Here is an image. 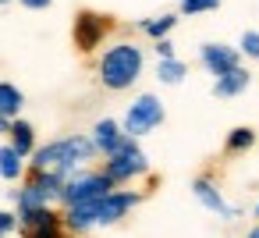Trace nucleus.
<instances>
[{"label":"nucleus","instance_id":"nucleus-1","mask_svg":"<svg viewBox=\"0 0 259 238\" xmlns=\"http://www.w3.org/2000/svg\"><path fill=\"white\" fill-rule=\"evenodd\" d=\"M96 153L100 149H96L93 139H85V135H64V139L47 142V146H39L32 153V171H57V174L68 178V174H75L78 164L93 160Z\"/></svg>","mask_w":259,"mask_h":238},{"label":"nucleus","instance_id":"nucleus-2","mask_svg":"<svg viewBox=\"0 0 259 238\" xmlns=\"http://www.w3.org/2000/svg\"><path fill=\"white\" fill-rule=\"evenodd\" d=\"M142 50L135 43H114L103 57H100V82L114 93L121 89H132L142 75Z\"/></svg>","mask_w":259,"mask_h":238},{"label":"nucleus","instance_id":"nucleus-3","mask_svg":"<svg viewBox=\"0 0 259 238\" xmlns=\"http://www.w3.org/2000/svg\"><path fill=\"white\" fill-rule=\"evenodd\" d=\"M107 192H114V178L107 171H78V174H68L64 178V188H61V203L71 206V203H89V199H103Z\"/></svg>","mask_w":259,"mask_h":238},{"label":"nucleus","instance_id":"nucleus-4","mask_svg":"<svg viewBox=\"0 0 259 238\" xmlns=\"http://www.w3.org/2000/svg\"><path fill=\"white\" fill-rule=\"evenodd\" d=\"M61 188H64V174H57V171H32V181L25 188H11V199L18 203V210L50 206L54 199H61Z\"/></svg>","mask_w":259,"mask_h":238},{"label":"nucleus","instance_id":"nucleus-5","mask_svg":"<svg viewBox=\"0 0 259 238\" xmlns=\"http://www.w3.org/2000/svg\"><path fill=\"white\" fill-rule=\"evenodd\" d=\"M18 231L25 238H64V213L50 210V206H32V210H18Z\"/></svg>","mask_w":259,"mask_h":238},{"label":"nucleus","instance_id":"nucleus-6","mask_svg":"<svg viewBox=\"0 0 259 238\" xmlns=\"http://www.w3.org/2000/svg\"><path fill=\"white\" fill-rule=\"evenodd\" d=\"M103 171L114 178V185H121V181H132V178H139V174H146L149 171V160H146V153L139 149V142H135V135L114 153V156H107V164H103Z\"/></svg>","mask_w":259,"mask_h":238},{"label":"nucleus","instance_id":"nucleus-7","mask_svg":"<svg viewBox=\"0 0 259 238\" xmlns=\"http://www.w3.org/2000/svg\"><path fill=\"white\" fill-rule=\"evenodd\" d=\"M163 125V103L153 96V93H142L132 107H128V114H124V132L128 135H149L153 128H160Z\"/></svg>","mask_w":259,"mask_h":238},{"label":"nucleus","instance_id":"nucleus-8","mask_svg":"<svg viewBox=\"0 0 259 238\" xmlns=\"http://www.w3.org/2000/svg\"><path fill=\"white\" fill-rule=\"evenodd\" d=\"M107 29H110V18H107V15H96V11H82V15L75 18V47H78L82 54L96 50V47L103 43Z\"/></svg>","mask_w":259,"mask_h":238},{"label":"nucleus","instance_id":"nucleus-9","mask_svg":"<svg viewBox=\"0 0 259 238\" xmlns=\"http://www.w3.org/2000/svg\"><path fill=\"white\" fill-rule=\"evenodd\" d=\"M199 61H202V68L209 71V75H227L231 68H238L241 64V50H234V47H224V43H202V50H199Z\"/></svg>","mask_w":259,"mask_h":238},{"label":"nucleus","instance_id":"nucleus-10","mask_svg":"<svg viewBox=\"0 0 259 238\" xmlns=\"http://www.w3.org/2000/svg\"><path fill=\"white\" fill-rule=\"evenodd\" d=\"M142 203V195L139 192H121V188H114V192H107L103 199H100V224L107 227V224H117L128 210H135Z\"/></svg>","mask_w":259,"mask_h":238},{"label":"nucleus","instance_id":"nucleus-11","mask_svg":"<svg viewBox=\"0 0 259 238\" xmlns=\"http://www.w3.org/2000/svg\"><path fill=\"white\" fill-rule=\"evenodd\" d=\"M128 139H132V135L124 132V125H117L114 117H103V121H96V128H93V142H96V149H100L103 156H114Z\"/></svg>","mask_w":259,"mask_h":238},{"label":"nucleus","instance_id":"nucleus-12","mask_svg":"<svg viewBox=\"0 0 259 238\" xmlns=\"http://www.w3.org/2000/svg\"><path fill=\"white\" fill-rule=\"evenodd\" d=\"M192 192H195V199H199L206 210H213L217 217H224V220H234V217H238V210H234L231 203H224L220 188H217L209 178H195V181H192Z\"/></svg>","mask_w":259,"mask_h":238},{"label":"nucleus","instance_id":"nucleus-13","mask_svg":"<svg viewBox=\"0 0 259 238\" xmlns=\"http://www.w3.org/2000/svg\"><path fill=\"white\" fill-rule=\"evenodd\" d=\"M100 224V199H89V203H71L64 210V227L71 234H85L89 227Z\"/></svg>","mask_w":259,"mask_h":238},{"label":"nucleus","instance_id":"nucleus-14","mask_svg":"<svg viewBox=\"0 0 259 238\" xmlns=\"http://www.w3.org/2000/svg\"><path fill=\"white\" fill-rule=\"evenodd\" d=\"M248 82H252V75L238 64V68H231L227 75H220L217 82H213V96H220V100H231V96H241L245 89H248Z\"/></svg>","mask_w":259,"mask_h":238},{"label":"nucleus","instance_id":"nucleus-15","mask_svg":"<svg viewBox=\"0 0 259 238\" xmlns=\"http://www.w3.org/2000/svg\"><path fill=\"white\" fill-rule=\"evenodd\" d=\"M8 135H11V146L22 153V156H32L36 153V128L29 125V121H11V128H8Z\"/></svg>","mask_w":259,"mask_h":238},{"label":"nucleus","instance_id":"nucleus-16","mask_svg":"<svg viewBox=\"0 0 259 238\" xmlns=\"http://www.w3.org/2000/svg\"><path fill=\"white\" fill-rule=\"evenodd\" d=\"M22 171H25V156H22L15 146H0V178L18 181Z\"/></svg>","mask_w":259,"mask_h":238},{"label":"nucleus","instance_id":"nucleus-17","mask_svg":"<svg viewBox=\"0 0 259 238\" xmlns=\"http://www.w3.org/2000/svg\"><path fill=\"white\" fill-rule=\"evenodd\" d=\"M22 103H25V96H22V89H18V86L0 82V114H4V117H18Z\"/></svg>","mask_w":259,"mask_h":238},{"label":"nucleus","instance_id":"nucleus-18","mask_svg":"<svg viewBox=\"0 0 259 238\" xmlns=\"http://www.w3.org/2000/svg\"><path fill=\"white\" fill-rule=\"evenodd\" d=\"M185 75H188V68H185V61H178V57H163V61L156 64V78H160L163 86H178V82H185Z\"/></svg>","mask_w":259,"mask_h":238},{"label":"nucleus","instance_id":"nucleus-19","mask_svg":"<svg viewBox=\"0 0 259 238\" xmlns=\"http://www.w3.org/2000/svg\"><path fill=\"white\" fill-rule=\"evenodd\" d=\"M178 25V18L174 15H160V18H149V22H142L139 29L149 36V39H163V36H170V29Z\"/></svg>","mask_w":259,"mask_h":238},{"label":"nucleus","instance_id":"nucleus-20","mask_svg":"<svg viewBox=\"0 0 259 238\" xmlns=\"http://www.w3.org/2000/svg\"><path fill=\"white\" fill-rule=\"evenodd\" d=\"M255 146V132L252 128H234L231 135H227V142H224V149L234 156V153H245V149H252Z\"/></svg>","mask_w":259,"mask_h":238},{"label":"nucleus","instance_id":"nucleus-21","mask_svg":"<svg viewBox=\"0 0 259 238\" xmlns=\"http://www.w3.org/2000/svg\"><path fill=\"white\" fill-rule=\"evenodd\" d=\"M224 0H181V15H202V11H217Z\"/></svg>","mask_w":259,"mask_h":238},{"label":"nucleus","instance_id":"nucleus-22","mask_svg":"<svg viewBox=\"0 0 259 238\" xmlns=\"http://www.w3.org/2000/svg\"><path fill=\"white\" fill-rule=\"evenodd\" d=\"M238 50L245 54V57H252V61H259V32H241V43H238Z\"/></svg>","mask_w":259,"mask_h":238},{"label":"nucleus","instance_id":"nucleus-23","mask_svg":"<svg viewBox=\"0 0 259 238\" xmlns=\"http://www.w3.org/2000/svg\"><path fill=\"white\" fill-rule=\"evenodd\" d=\"M15 227H18V217H15V213H8V210H0V238H8Z\"/></svg>","mask_w":259,"mask_h":238},{"label":"nucleus","instance_id":"nucleus-24","mask_svg":"<svg viewBox=\"0 0 259 238\" xmlns=\"http://www.w3.org/2000/svg\"><path fill=\"white\" fill-rule=\"evenodd\" d=\"M153 50H156V57H160V61H163V57H174V43H170L167 36H163V39H156V47H153Z\"/></svg>","mask_w":259,"mask_h":238},{"label":"nucleus","instance_id":"nucleus-25","mask_svg":"<svg viewBox=\"0 0 259 238\" xmlns=\"http://www.w3.org/2000/svg\"><path fill=\"white\" fill-rule=\"evenodd\" d=\"M22 8H29V11H43V8H50L54 0H18Z\"/></svg>","mask_w":259,"mask_h":238},{"label":"nucleus","instance_id":"nucleus-26","mask_svg":"<svg viewBox=\"0 0 259 238\" xmlns=\"http://www.w3.org/2000/svg\"><path fill=\"white\" fill-rule=\"evenodd\" d=\"M11 128V117H4V114H0V132H8Z\"/></svg>","mask_w":259,"mask_h":238},{"label":"nucleus","instance_id":"nucleus-27","mask_svg":"<svg viewBox=\"0 0 259 238\" xmlns=\"http://www.w3.org/2000/svg\"><path fill=\"white\" fill-rule=\"evenodd\" d=\"M245 238H259V224H255V227H252V231H248Z\"/></svg>","mask_w":259,"mask_h":238},{"label":"nucleus","instance_id":"nucleus-28","mask_svg":"<svg viewBox=\"0 0 259 238\" xmlns=\"http://www.w3.org/2000/svg\"><path fill=\"white\" fill-rule=\"evenodd\" d=\"M252 213H255V220H259V203H255V210H252Z\"/></svg>","mask_w":259,"mask_h":238},{"label":"nucleus","instance_id":"nucleus-29","mask_svg":"<svg viewBox=\"0 0 259 238\" xmlns=\"http://www.w3.org/2000/svg\"><path fill=\"white\" fill-rule=\"evenodd\" d=\"M0 4H11V0H0Z\"/></svg>","mask_w":259,"mask_h":238},{"label":"nucleus","instance_id":"nucleus-30","mask_svg":"<svg viewBox=\"0 0 259 238\" xmlns=\"http://www.w3.org/2000/svg\"><path fill=\"white\" fill-rule=\"evenodd\" d=\"M68 238H78V234H68Z\"/></svg>","mask_w":259,"mask_h":238}]
</instances>
